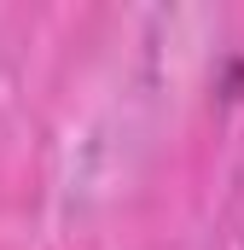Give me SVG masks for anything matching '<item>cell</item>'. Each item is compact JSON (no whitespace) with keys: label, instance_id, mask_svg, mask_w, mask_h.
<instances>
[]
</instances>
